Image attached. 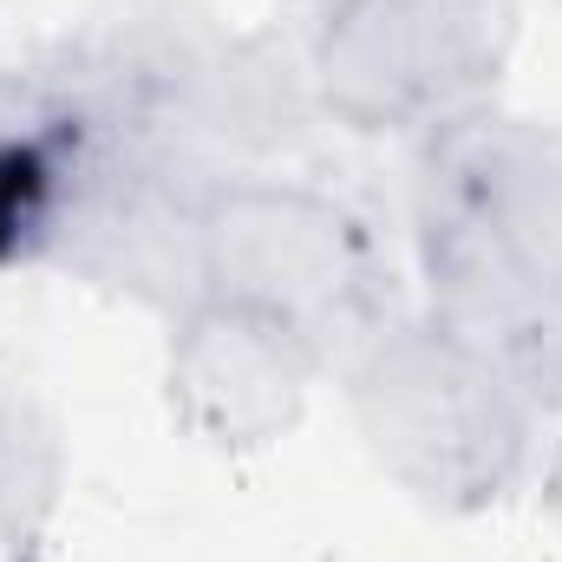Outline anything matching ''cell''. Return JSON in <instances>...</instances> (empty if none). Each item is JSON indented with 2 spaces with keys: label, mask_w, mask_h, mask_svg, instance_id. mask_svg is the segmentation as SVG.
<instances>
[{
  "label": "cell",
  "mask_w": 562,
  "mask_h": 562,
  "mask_svg": "<svg viewBox=\"0 0 562 562\" xmlns=\"http://www.w3.org/2000/svg\"><path fill=\"white\" fill-rule=\"evenodd\" d=\"M321 79L340 112L393 125L477 79V40L458 0H340L321 33Z\"/></svg>",
  "instance_id": "cell-2"
},
{
  "label": "cell",
  "mask_w": 562,
  "mask_h": 562,
  "mask_svg": "<svg viewBox=\"0 0 562 562\" xmlns=\"http://www.w3.org/2000/svg\"><path fill=\"white\" fill-rule=\"evenodd\" d=\"M367 419H373L380 451H393L406 471H419L431 484L484 471L491 438H504L497 393L458 347H406L380 360L367 386Z\"/></svg>",
  "instance_id": "cell-4"
},
{
  "label": "cell",
  "mask_w": 562,
  "mask_h": 562,
  "mask_svg": "<svg viewBox=\"0 0 562 562\" xmlns=\"http://www.w3.org/2000/svg\"><path fill=\"white\" fill-rule=\"evenodd\" d=\"M203 269L216 294L256 301L281 321L340 307L360 281V243L340 210L294 190H243L203 216Z\"/></svg>",
  "instance_id": "cell-1"
},
{
  "label": "cell",
  "mask_w": 562,
  "mask_h": 562,
  "mask_svg": "<svg viewBox=\"0 0 562 562\" xmlns=\"http://www.w3.org/2000/svg\"><path fill=\"white\" fill-rule=\"evenodd\" d=\"M26 190H33V164L20 150H0V229L26 216Z\"/></svg>",
  "instance_id": "cell-5"
},
{
  "label": "cell",
  "mask_w": 562,
  "mask_h": 562,
  "mask_svg": "<svg viewBox=\"0 0 562 562\" xmlns=\"http://www.w3.org/2000/svg\"><path fill=\"white\" fill-rule=\"evenodd\" d=\"M177 393L196 419L223 438H269L294 419L307 393V340L294 321H281L256 301L216 294L190 314L177 340Z\"/></svg>",
  "instance_id": "cell-3"
}]
</instances>
